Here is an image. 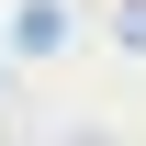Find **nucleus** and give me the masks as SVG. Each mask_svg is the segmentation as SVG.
I'll return each mask as SVG.
<instances>
[{
	"instance_id": "1",
	"label": "nucleus",
	"mask_w": 146,
	"mask_h": 146,
	"mask_svg": "<svg viewBox=\"0 0 146 146\" xmlns=\"http://www.w3.org/2000/svg\"><path fill=\"white\" fill-rule=\"evenodd\" d=\"M11 45H23V56H56V45H68V11H56V0H23Z\"/></svg>"
}]
</instances>
